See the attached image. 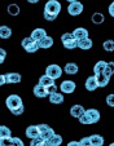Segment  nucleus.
Here are the masks:
<instances>
[{"mask_svg": "<svg viewBox=\"0 0 114 146\" xmlns=\"http://www.w3.org/2000/svg\"><path fill=\"white\" fill-rule=\"evenodd\" d=\"M5 105H7V108L11 110V113L13 114V115H21V114L25 111L22 98H21L18 94H11V96L7 97Z\"/></svg>", "mask_w": 114, "mask_h": 146, "instance_id": "f257e3e1", "label": "nucleus"}, {"mask_svg": "<svg viewBox=\"0 0 114 146\" xmlns=\"http://www.w3.org/2000/svg\"><path fill=\"white\" fill-rule=\"evenodd\" d=\"M61 12V3L57 0H48L44 5V19L47 21H55Z\"/></svg>", "mask_w": 114, "mask_h": 146, "instance_id": "f03ea898", "label": "nucleus"}, {"mask_svg": "<svg viewBox=\"0 0 114 146\" xmlns=\"http://www.w3.org/2000/svg\"><path fill=\"white\" fill-rule=\"evenodd\" d=\"M61 41H62V45H64L66 49H75V48L78 47V40L74 38L73 33H65V34H62Z\"/></svg>", "mask_w": 114, "mask_h": 146, "instance_id": "7ed1b4c3", "label": "nucleus"}, {"mask_svg": "<svg viewBox=\"0 0 114 146\" xmlns=\"http://www.w3.org/2000/svg\"><path fill=\"white\" fill-rule=\"evenodd\" d=\"M21 45H22V48L27 53H35L39 50V44H38V41H35L31 36L23 39V40L21 41Z\"/></svg>", "mask_w": 114, "mask_h": 146, "instance_id": "20e7f679", "label": "nucleus"}, {"mask_svg": "<svg viewBox=\"0 0 114 146\" xmlns=\"http://www.w3.org/2000/svg\"><path fill=\"white\" fill-rule=\"evenodd\" d=\"M62 72H64V70H62L59 65H56V64L48 65L47 69H45V74H47L48 76H51L52 79H55V80L59 79V78H61Z\"/></svg>", "mask_w": 114, "mask_h": 146, "instance_id": "39448f33", "label": "nucleus"}, {"mask_svg": "<svg viewBox=\"0 0 114 146\" xmlns=\"http://www.w3.org/2000/svg\"><path fill=\"white\" fill-rule=\"evenodd\" d=\"M83 9H84L83 4H82L79 0H77V1H73V3L69 4V7H67V13H69L70 16L75 17V16H79V14H82Z\"/></svg>", "mask_w": 114, "mask_h": 146, "instance_id": "423d86ee", "label": "nucleus"}, {"mask_svg": "<svg viewBox=\"0 0 114 146\" xmlns=\"http://www.w3.org/2000/svg\"><path fill=\"white\" fill-rule=\"evenodd\" d=\"M75 88H77V84H75L73 80H64V82L61 83V86H60V91L66 94L73 93V92L75 91Z\"/></svg>", "mask_w": 114, "mask_h": 146, "instance_id": "0eeeda50", "label": "nucleus"}, {"mask_svg": "<svg viewBox=\"0 0 114 146\" xmlns=\"http://www.w3.org/2000/svg\"><path fill=\"white\" fill-rule=\"evenodd\" d=\"M38 128H39V136H42L44 140H48V138L55 133V131H53L48 124H39Z\"/></svg>", "mask_w": 114, "mask_h": 146, "instance_id": "6e6552de", "label": "nucleus"}, {"mask_svg": "<svg viewBox=\"0 0 114 146\" xmlns=\"http://www.w3.org/2000/svg\"><path fill=\"white\" fill-rule=\"evenodd\" d=\"M84 114H86V116L88 118L89 124H95L100 120V113H99V110H96V109H88V110L84 111Z\"/></svg>", "mask_w": 114, "mask_h": 146, "instance_id": "1a4fd4ad", "label": "nucleus"}, {"mask_svg": "<svg viewBox=\"0 0 114 146\" xmlns=\"http://www.w3.org/2000/svg\"><path fill=\"white\" fill-rule=\"evenodd\" d=\"M84 87H86V89H87V91H89V92L96 91V89L99 88L97 80H96V75H92V76H88V78H87Z\"/></svg>", "mask_w": 114, "mask_h": 146, "instance_id": "9d476101", "label": "nucleus"}, {"mask_svg": "<svg viewBox=\"0 0 114 146\" xmlns=\"http://www.w3.org/2000/svg\"><path fill=\"white\" fill-rule=\"evenodd\" d=\"M5 80L7 84H17V83H20L22 80V76L18 72H9V74L5 75Z\"/></svg>", "mask_w": 114, "mask_h": 146, "instance_id": "9b49d317", "label": "nucleus"}, {"mask_svg": "<svg viewBox=\"0 0 114 146\" xmlns=\"http://www.w3.org/2000/svg\"><path fill=\"white\" fill-rule=\"evenodd\" d=\"M62 143V137L60 135L53 133L48 140H45V146H60Z\"/></svg>", "mask_w": 114, "mask_h": 146, "instance_id": "f8f14e48", "label": "nucleus"}, {"mask_svg": "<svg viewBox=\"0 0 114 146\" xmlns=\"http://www.w3.org/2000/svg\"><path fill=\"white\" fill-rule=\"evenodd\" d=\"M49 102L51 104H55V105H60L64 102V94L60 93V92H53L49 94Z\"/></svg>", "mask_w": 114, "mask_h": 146, "instance_id": "ddd939ff", "label": "nucleus"}, {"mask_svg": "<svg viewBox=\"0 0 114 146\" xmlns=\"http://www.w3.org/2000/svg\"><path fill=\"white\" fill-rule=\"evenodd\" d=\"M34 94H35L36 97H39V98H44V97L48 96L45 87L42 86V84H39V83H38V84L34 87Z\"/></svg>", "mask_w": 114, "mask_h": 146, "instance_id": "4468645a", "label": "nucleus"}, {"mask_svg": "<svg viewBox=\"0 0 114 146\" xmlns=\"http://www.w3.org/2000/svg\"><path fill=\"white\" fill-rule=\"evenodd\" d=\"M30 36L35 41H40L42 39H44L45 36H47V33H45L44 29H35V30H33V33H31Z\"/></svg>", "mask_w": 114, "mask_h": 146, "instance_id": "2eb2a0df", "label": "nucleus"}, {"mask_svg": "<svg viewBox=\"0 0 114 146\" xmlns=\"http://www.w3.org/2000/svg\"><path fill=\"white\" fill-rule=\"evenodd\" d=\"M92 45H93V41L88 38H84V39H81V40H78V48H81V49L83 50H88L92 48Z\"/></svg>", "mask_w": 114, "mask_h": 146, "instance_id": "dca6fc26", "label": "nucleus"}, {"mask_svg": "<svg viewBox=\"0 0 114 146\" xmlns=\"http://www.w3.org/2000/svg\"><path fill=\"white\" fill-rule=\"evenodd\" d=\"M73 35L77 40H81V39L88 38V30H86L84 27H77L74 31H73Z\"/></svg>", "mask_w": 114, "mask_h": 146, "instance_id": "f3484780", "label": "nucleus"}, {"mask_svg": "<svg viewBox=\"0 0 114 146\" xmlns=\"http://www.w3.org/2000/svg\"><path fill=\"white\" fill-rule=\"evenodd\" d=\"M96 80H97V86L100 87V88H104V87H106L109 84V82H110V78L106 76L105 74H97L96 75Z\"/></svg>", "mask_w": 114, "mask_h": 146, "instance_id": "a211bd4d", "label": "nucleus"}, {"mask_svg": "<svg viewBox=\"0 0 114 146\" xmlns=\"http://www.w3.org/2000/svg\"><path fill=\"white\" fill-rule=\"evenodd\" d=\"M53 38L52 36H45L44 39H42L40 41H38V44H39V48H43V49H48V48H51L53 45Z\"/></svg>", "mask_w": 114, "mask_h": 146, "instance_id": "6ab92c4d", "label": "nucleus"}, {"mask_svg": "<svg viewBox=\"0 0 114 146\" xmlns=\"http://www.w3.org/2000/svg\"><path fill=\"white\" fill-rule=\"evenodd\" d=\"M89 145L91 146H103L104 145V137L100 135L89 136Z\"/></svg>", "mask_w": 114, "mask_h": 146, "instance_id": "aec40b11", "label": "nucleus"}, {"mask_svg": "<svg viewBox=\"0 0 114 146\" xmlns=\"http://www.w3.org/2000/svg\"><path fill=\"white\" fill-rule=\"evenodd\" d=\"M25 135H26V137H29L30 140L36 137V136H39V128H38V125H29V127L26 128Z\"/></svg>", "mask_w": 114, "mask_h": 146, "instance_id": "412c9836", "label": "nucleus"}, {"mask_svg": "<svg viewBox=\"0 0 114 146\" xmlns=\"http://www.w3.org/2000/svg\"><path fill=\"white\" fill-rule=\"evenodd\" d=\"M78 71H79V67H78V65L74 64V62L66 64V66H65V69H64V72H66L67 75H75Z\"/></svg>", "mask_w": 114, "mask_h": 146, "instance_id": "4be33fe9", "label": "nucleus"}, {"mask_svg": "<svg viewBox=\"0 0 114 146\" xmlns=\"http://www.w3.org/2000/svg\"><path fill=\"white\" fill-rule=\"evenodd\" d=\"M84 111H86V110H84V108L82 105H74L71 109H70V115H71L73 118L78 119L79 116L84 113Z\"/></svg>", "mask_w": 114, "mask_h": 146, "instance_id": "5701e85b", "label": "nucleus"}, {"mask_svg": "<svg viewBox=\"0 0 114 146\" xmlns=\"http://www.w3.org/2000/svg\"><path fill=\"white\" fill-rule=\"evenodd\" d=\"M12 36V29L9 26H0V39H9Z\"/></svg>", "mask_w": 114, "mask_h": 146, "instance_id": "b1692460", "label": "nucleus"}, {"mask_svg": "<svg viewBox=\"0 0 114 146\" xmlns=\"http://www.w3.org/2000/svg\"><path fill=\"white\" fill-rule=\"evenodd\" d=\"M105 66H106V62L105 61H99L96 62L93 66V74L97 75V74H103L104 70H105Z\"/></svg>", "mask_w": 114, "mask_h": 146, "instance_id": "393cba45", "label": "nucleus"}, {"mask_svg": "<svg viewBox=\"0 0 114 146\" xmlns=\"http://www.w3.org/2000/svg\"><path fill=\"white\" fill-rule=\"evenodd\" d=\"M91 19H92V22H93L95 25H101V23H104V21H105V17H104L103 13L96 12V13L92 14Z\"/></svg>", "mask_w": 114, "mask_h": 146, "instance_id": "a878e982", "label": "nucleus"}, {"mask_svg": "<svg viewBox=\"0 0 114 146\" xmlns=\"http://www.w3.org/2000/svg\"><path fill=\"white\" fill-rule=\"evenodd\" d=\"M39 84H42V86H44V87H48V86H51V84H55V79H52V78L48 76L47 74H44L43 76L39 78Z\"/></svg>", "mask_w": 114, "mask_h": 146, "instance_id": "bb28decb", "label": "nucleus"}, {"mask_svg": "<svg viewBox=\"0 0 114 146\" xmlns=\"http://www.w3.org/2000/svg\"><path fill=\"white\" fill-rule=\"evenodd\" d=\"M31 146H45V140L42 137V136H36V137L31 138Z\"/></svg>", "mask_w": 114, "mask_h": 146, "instance_id": "cd10ccee", "label": "nucleus"}, {"mask_svg": "<svg viewBox=\"0 0 114 146\" xmlns=\"http://www.w3.org/2000/svg\"><path fill=\"white\" fill-rule=\"evenodd\" d=\"M4 137H12V131L7 125H0V138Z\"/></svg>", "mask_w": 114, "mask_h": 146, "instance_id": "c85d7f7f", "label": "nucleus"}, {"mask_svg": "<svg viewBox=\"0 0 114 146\" xmlns=\"http://www.w3.org/2000/svg\"><path fill=\"white\" fill-rule=\"evenodd\" d=\"M8 13L13 17L18 16V14H20V7L17 5V4H9L8 5Z\"/></svg>", "mask_w": 114, "mask_h": 146, "instance_id": "c756f323", "label": "nucleus"}, {"mask_svg": "<svg viewBox=\"0 0 114 146\" xmlns=\"http://www.w3.org/2000/svg\"><path fill=\"white\" fill-rule=\"evenodd\" d=\"M104 74H105L106 76H109V78L114 74V62H106V66H105V70H104Z\"/></svg>", "mask_w": 114, "mask_h": 146, "instance_id": "7c9ffc66", "label": "nucleus"}, {"mask_svg": "<svg viewBox=\"0 0 114 146\" xmlns=\"http://www.w3.org/2000/svg\"><path fill=\"white\" fill-rule=\"evenodd\" d=\"M103 48L106 50V52H113L114 50V40H111V39L105 40L103 43Z\"/></svg>", "mask_w": 114, "mask_h": 146, "instance_id": "2f4dec72", "label": "nucleus"}, {"mask_svg": "<svg viewBox=\"0 0 114 146\" xmlns=\"http://www.w3.org/2000/svg\"><path fill=\"white\" fill-rule=\"evenodd\" d=\"M11 145H12V137L0 138V146H11Z\"/></svg>", "mask_w": 114, "mask_h": 146, "instance_id": "473e14b6", "label": "nucleus"}, {"mask_svg": "<svg viewBox=\"0 0 114 146\" xmlns=\"http://www.w3.org/2000/svg\"><path fill=\"white\" fill-rule=\"evenodd\" d=\"M106 104H108V106H110V108H114V93L106 96Z\"/></svg>", "mask_w": 114, "mask_h": 146, "instance_id": "72a5a7b5", "label": "nucleus"}, {"mask_svg": "<svg viewBox=\"0 0 114 146\" xmlns=\"http://www.w3.org/2000/svg\"><path fill=\"white\" fill-rule=\"evenodd\" d=\"M12 145H17V146H23V141L18 137H12Z\"/></svg>", "mask_w": 114, "mask_h": 146, "instance_id": "f704fd0d", "label": "nucleus"}, {"mask_svg": "<svg viewBox=\"0 0 114 146\" xmlns=\"http://www.w3.org/2000/svg\"><path fill=\"white\" fill-rule=\"evenodd\" d=\"M45 89H47V93H48V96H49L51 93H53V92L57 91V87H56V84H51V86L45 87Z\"/></svg>", "mask_w": 114, "mask_h": 146, "instance_id": "c9c22d12", "label": "nucleus"}, {"mask_svg": "<svg viewBox=\"0 0 114 146\" xmlns=\"http://www.w3.org/2000/svg\"><path fill=\"white\" fill-rule=\"evenodd\" d=\"M5 58H7V52L3 49V48H0V65L5 61Z\"/></svg>", "mask_w": 114, "mask_h": 146, "instance_id": "e433bc0d", "label": "nucleus"}, {"mask_svg": "<svg viewBox=\"0 0 114 146\" xmlns=\"http://www.w3.org/2000/svg\"><path fill=\"white\" fill-rule=\"evenodd\" d=\"M79 142H81V146H88L89 145V137H83L81 141H79ZM89 146H91V145H89Z\"/></svg>", "mask_w": 114, "mask_h": 146, "instance_id": "4c0bfd02", "label": "nucleus"}, {"mask_svg": "<svg viewBox=\"0 0 114 146\" xmlns=\"http://www.w3.org/2000/svg\"><path fill=\"white\" fill-rule=\"evenodd\" d=\"M108 11H109V14H110L111 17H114V1L110 4V5H109V9H108Z\"/></svg>", "mask_w": 114, "mask_h": 146, "instance_id": "58836bf2", "label": "nucleus"}, {"mask_svg": "<svg viewBox=\"0 0 114 146\" xmlns=\"http://www.w3.org/2000/svg\"><path fill=\"white\" fill-rule=\"evenodd\" d=\"M4 84H7L5 75H1V74H0V86H4Z\"/></svg>", "mask_w": 114, "mask_h": 146, "instance_id": "ea45409f", "label": "nucleus"}, {"mask_svg": "<svg viewBox=\"0 0 114 146\" xmlns=\"http://www.w3.org/2000/svg\"><path fill=\"white\" fill-rule=\"evenodd\" d=\"M67 146H81V142H79V141H70V142L67 143Z\"/></svg>", "mask_w": 114, "mask_h": 146, "instance_id": "a19ab883", "label": "nucleus"}, {"mask_svg": "<svg viewBox=\"0 0 114 146\" xmlns=\"http://www.w3.org/2000/svg\"><path fill=\"white\" fill-rule=\"evenodd\" d=\"M29 3H31V4H35V3H38V1H39V0H27Z\"/></svg>", "mask_w": 114, "mask_h": 146, "instance_id": "79ce46f5", "label": "nucleus"}, {"mask_svg": "<svg viewBox=\"0 0 114 146\" xmlns=\"http://www.w3.org/2000/svg\"><path fill=\"white\" fill-rule=\"evenodd\" d=\"M66 1H69V3H73V1H77V0H66Z\"/></svg>", "mask_w": 114, "mask_h": 146, "instance_id": "37998d69", "label": "nucleus"}, {"mask_svg": "<svg viewBox=\"0 0 114 146\" xmlns=\"http://www.w3.org/2000/svg\"><path fill=\"white\" fill-rule=\"evenodd\" d=\"M110 146H114V142H113V143H110Z\"/></svg>", "mask_w": 114, "mask_h": 146, "instance_id": "c03bdc74", "label": "nucleus"}]
</instances>
